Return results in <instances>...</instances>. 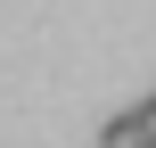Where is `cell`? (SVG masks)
Returning a JSON list of instances; mask_svg holds the SVG:
<instances>
[{
	"instance_id": "obj_1",
	"label": "cell",
	"mask_w": 156,
	"mask_h": 148,
	"mask_svg": "<svg viewBox=\"0 0 156 148\" xmlns=\"http://www.w3.org/2000/svg\"><path fill=\"white\" fill-rule=\"evenodd\" d=\"M99 148H156V99H132L123 115H107Z\"/></svg>"
}]
</instances>
